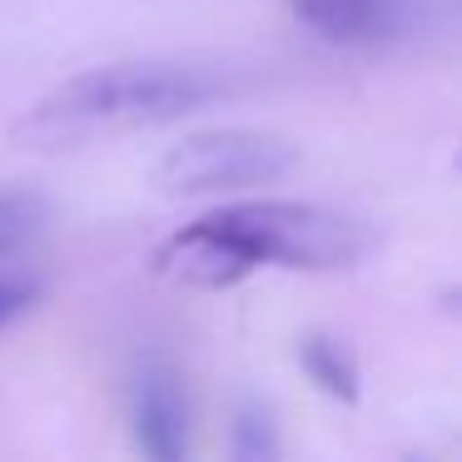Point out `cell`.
<instances>
[{
	"mask_svg": "<svg viewBox=\"0 0 462 462\" xmlns=\"http://www.w3.org/2000/svg\"><path fill=\"white\" fill-rule=\"evenodd\" d=\"M378 249V229L358 214L303 199H244L199 214L154 249L150 269L180 289H234L254 269L343 273Z\"/></svg>",
	"mask_w": 462,
	"mask_h": 462,
	"instance_id": "obj_1",
	"label": "cell"
},
{
	"mask_svg": "<svg viewBox=\"0 0 462 462\" xmlns=\"http://www.w3.org/2000/svg\"><path fill=\"white\" fill-rule=\"evenodd\" d=\"M234 85L219 65L204 60H115L70 75L45 100H35L15 125V144L41 154L85 150L100 140H120L134 130L184 120L209 110Z\"/></svg>",
	"mask_w": 462,
	"mask_h": 462,
	"instance_id": "obj_2",
	"label": "cell"
},
{
	"mask_svg": "<svg viewBox=\"0 0 462 462\" xmlns=\"http://www.w3.org/2000/svg\"><path fill=\"white\" fill-rule=\"evenodd\" d=\"M299 164V150L279 134L263 130H194L174 140L154 164V184L180 199L199 194H239V189H263L283 180Z\"/></svg>",
	"mask_w": 462,
	"mask_h": 462,
	"instance_id": "obj_3",
	"label": "cell"
},
{
	"mask_svg": "<svg viewBox=\"0 0 462 462\" xmlns=\"http://www.w3.org/2000/svg\"><path fill=\"white\" fill-rule=\"evenodd\" d=\"M130 432L144 462H194V418L180 373L144 358L130 378Z\"/></svg>",
	"mask_w": 462,
	"mask_h": 462,
	"instance_id": "obj_4",
	"label": "cell"
},
{
	"mask_svg": "<svg viewBox=\"0 0 462 462\" xmlns=\"http://www.w3.org/2000/svg\"><path fill=\"white\" fill-rule=\"evenodd\" d=\"M289 11L328 45H363L383 31V0H289Z\"/></svg>",
	"mask_w": 462,
	"mask_h": 462,
	"instance_id": "obj_5",
	"label": "cell"
},
{
	"mask_svg": "<svg viewBox=\"0 0 462 462\" xmlns=\"http://www.w3.org/2000/svg\"><path fill=\"white\" fill-rule=\"evenodd\" d=\"M299 363L313 378V388H323L338 402H358L363 373H358V358H353V348L343 338H333V333H309V338L299 343Z\"/></svg>",
	"mask_w": 462,
	"mask_h": 462,
	"instance_id": "obj_6",
	"label": "cell"
},
{
	"mask_svg": "<svg viewBox=\"0 0 462 462\" xmlns=\"http://www.w3.org/2000/svg\"><path fill=\"white\" fill-rule=\"evenodd\" d=\"M229 462H283V432L269 402H239L229 422Z\"/></svg>",
	"mask_w": 462,
	"mask_h": 462,
	"instance_id": "obj_7",
	"label": "cell"
},
{
	"mask_svg": "<svg viewBox=\"0 0 462 462\" xmlns=\"http://www.w3.org/2000/svg\"><path fill=\"white\" fill-rule=\"evenodd\" d=\"M51 224V204L41 189H25V184H5L0 189V259L31 249L41 239V229Z\"/></svg>",
	"mask_w": 462,
	"mask_h": 462,
	"instance_id": "obj_8",
	"label": "cell"
},
{
	"mask_svg": "<svg viewBox=\"0 0 462 462\" xmlns=\"http://www.w3.org/2000/svg\"><path fill=\"white\" fill-rule=\"evenodd\" d=\"M31 303H35V283H25V279H0V328H5L11 319H21Z\"/></svg>",
	"mask_w": 462,
	"mask_h": 462,
	"instance_id": "obj_9",
	"label": "cell"
},
{
	"mask_svg": "<svg viewBox=\"0 0 462 462\" xmlns=\"http://www.w3.org/2000/svg\"><path fill=\"white\" fill-rule=\"evenodd\" d=\"M408 462H428V457H408Z\"/></svg>",
	"mask_w": 462,
	"mask_h": 462,
	"instance_id": "obj_10",
	"label": "cell"
}]
</instances>
